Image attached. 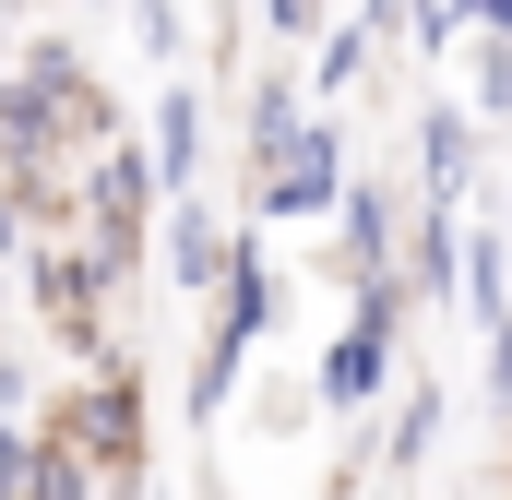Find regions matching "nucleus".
Returning <instances> with one entry per match:
<instances>
[{
    "mask_svg": "<svg viewBox=\"0 0 512 500\" xmlns=\"http://www.w3.org/2000/svg\"><path fill=\"white\" fill-rule=\"evenodd\" d=\"M191 155H203V108H191V84H167V108H155V179L191 191Z\"/></svg>",
    "mask_w": 512,
    "mask_h": 500,
    "instance_id": "423d86ee",
    "label": "nucleus"
},
{
    "mask_svg": "<svg viewBox=\"0 0 512 500\" xmlns=\"http://www.w3.org/2000/svg\"><path fill=\"white\" fill-rule=\"evenodd\" d=\"M84 120H108V108H96V84H84V60H72V48H36V60H24V84L0 96V155L36 179V167H48Z\"/></svg>",
    "mask_w": 512,
    "mask_h": 500,
    "instance_id": "f257e3e1",
    "label": "nucleus"
},
{
    "mask_svg": "<svg viewBox=\"0 0 512 500\" xmlns=\"http://www.w3.org/2000/svg\"><path fill=\"white\" fill-rule=\"evenodd\" d=\"M417 167H429V203H465L477 191V120L465 108H429L417 120Z\"/></svg>",
    "mask_w": 512,
    "mask_h": 500,
    "instance_id": "20e7f679",
    "label": "nucleus"
},
{
    "mask_svg": "<svg viewBox=\"0 0 512 500\" xmlns=\"http://www.w3.org/2000/svg\"><path fill=\"white\" fill-rule=\"evenodd\" d=\"M489 108H512V24L477 36V120H489Z\"/></svg>",
    "mask_w": 512,
    "mask_h": 500,
    "instance_id": "6e6552de",
    "label": "nucleus"
},
{
    "mask_svg": "<svg viewBox=\"0 0 512 500\" xmlns=\"http://www.w3.org/2000/svg\"><path fill=\"white\" fill-rule=\"evenodd\" d=\"M227 250H239V239H227L203 203H179V215H167V274H179L191 298H215V286H227Z\"/></svg>",
    "mask_w": 512,
    "mask_h": 500,
    "instance_id": "39448f33",
    "label": "nucleus"
},
{
    "mask_svg": "<svg viewBox=\"0 0 512 500\" xmlns=\"http://www.w3.org/2000/svg\"><path fill=\"white\" fill-rule=\"evenodd\" d=\"M251 167H262V191H251L262 215H322V203L346 191V143H334V120H298L274 155H251Z\"/></svg>",
    "mask_w": 512,
    "mask_h": 500,
    "instance_id": "7ed1b4c3",
    "label": "nucleus"
},
{
    "mask_svg": "<svg viewBox=\"0 0 512 500\" xmlns=\"http://www.w3.org/2000/svg\"><path fill=\"white\" fill-rule=\"evenodd\" d=\"M429 429H441V405H429V393H417V405H405V417H393V465H417V453H429Z\"/></svg>",
    "mask_w": 512,
    "mask_h": 500,
    "instance_id": "9b49d317",
    "label": "nucleus"
},
{
    "mask_svg": "<svg viewBox=\"0 0 512 500\" xmlns=\"http://www.w3.org/2000/svg\"><path fill=\"white\" fill-rule=\"evenodd\" d=\"M358 24H370V36H405V0H370Z\"/></svg>",
    "mask_w": 512,
    "mask_h": 500,
    "instance_id": "ddd939ff",
    "label": "nucleus"
},
{
    "mask_svg": "<svg viewBox=\"0 0 512 500\" xmlns=\"http://www.w3.org/2000/svg\"><path fill=\"white\" fill-rule=\"evenodd\" d=\"M334 215H346V239H358V274H382V262H393V203H382V179H346Z\"/></svg>",
    "mask_w": 512,
    "mask_h": 500,
    "instance_id": "0eeeda50",
    "label": "nucleus"
},
{
    "mask_svg": "<svg viewBox=\"0 0 512 500\" xmlns=\"http://www.w3.org/2000/svg\"><path fill=\"white\" fill-rule=\"evenodd\" d=\"M262 322H274V262L239 239V250H227V286H215V346H203V370H191V417L227 405V381H239V358H251Z\"/></svg>",
    "mask_w": 512,
    "mask_h": 500,
    "instance_id": "f03ea898",
    "label": "nucleus"
},
{
    "mask_svg": "<svg viewBox=\"0 0 512 500\" xmlns=\"http://www.w3.org/2000/svg\"><path fill=\"white\" fill-rule=\"evenodd\" d=\"M298 120H310V108H298L286 84H262V96H251V155H274V143H286Z\"/></svg>",
    "mask_w": 512,
    "mask_h": 500,
    "instance_id": "1a4fd4ad",
    "label": "nucleus"
},
{
    "mask_svg": "<svg viewBox=\"0 0 512 500\" xmlns=\"http://www.w3.org/2000/svg\"><path fill=\"white\" fill-rule=\"evenodd\" d=\"M262 24H274V36H310V24H322V0H262Z\"/></svg>",
    "mask_w": 512,
    "mask_h": 500,
    "instance_id": "f8f14e48",
    "label": "nucleus"
},
{
    "mask_svg": "<svg viewBox=\"0 0 512 500\" xmlns=\"http://www.w3.org/2000/svg\"><path fill=\"white\" fill-rule=\"evenodd\" d=\"M370 72V24H346V36H322V84H358Z\"/></svg>",
    "mask_w": 512,
    "mask_h": 500,
    "instance_id": "9d476101",
    "label": "nucleus"
},
{
    "mask_svg": "<svg viewBox=\"0 0 512 500\" xmlns=\"http://www.w3.org/2000/svg\"><path fill=\"white\" fill-rule=\"evenodd\" d=\"M501 381H512V310H501Z\"/></svg>",
    "mask_w": 512,
    "mask_h": 500,
    "instance_id": "4468645a",
    "label": "nucleus"
}]
</instances>
